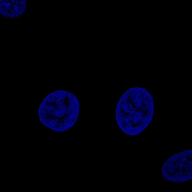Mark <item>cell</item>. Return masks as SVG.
<instances>
[{
	"instance_id": "1",
	"label": "cell",
	"mask_w": 192,
	"mask_h": 192,
	"mask_svg": "<svg viewBox=\"0 0 192 192\" xmlns=\"http://www.w3.org/2000/svg\"><path fill=\"white\" fill-rule=\"evenodd\" d=\"M153 112V102L149 93L142 88L133 87L120 98L116 108V121L124 132L135 135L148 126Z\"/></svg>"
},
{
	"instance_id": "2",
	"label": "cell",
	"mask_w": 192,
	"mask_h": 192,
	"mask_svg": "<svg viewBox=\"0 0 192 192\" xmlns=\"http://www.w3.org/2000/svg\"><path fill=\"white\" fill-rule=\"evenodd\" d=\"M79 105L76 97L63 90L53 92L47 96L40 107L39 116L42 123L56 131H63L76 122Z\"/></svg>"
},
{
	"instance_id": "3",
	"label": "cell",
	"mask_w": 192,
	"mask_h": 192,
	"mask_svg": "<svg viewBox=\"0 0 192 192\" xmlns=\"http://www.w3.org/2000/svg\"><path fill=\"white\" fill-rule=\"evenodd\" d=\"M192 150L183 151L170 157L162 168L164 178L170 181L182 182L192 178Z\"/></svg>"
}]
</instances>
